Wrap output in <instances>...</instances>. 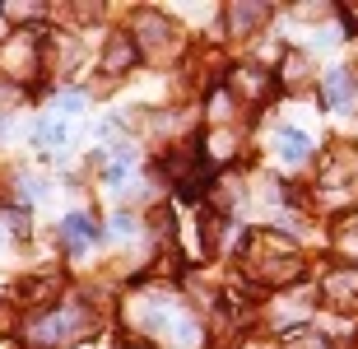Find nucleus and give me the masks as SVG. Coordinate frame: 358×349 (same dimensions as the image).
I'll return each mask as SVG.
<instances>
[{
    "mask_svg": "<svg viewBox=\"0 0 358 349\" xmlns=\"http://www.w3.org/2000/svg\"><path fill=\"white\" fill-rule=\"evenodd\" d=\"M242 275H247L252 284H261V289H284V284H298L307 275V261L289 238L261 229V233H247Z\"/></svg>",
    "mask_w": 358,
    "mask_h": 349,
    "instance_id": "nucleus-1",
    "label": "nucleus"
},
{
    "mask_svg": "<svg viewBox=\"0 0 358 349\" xmlns=\"http://www.w3.org/2000/svg\"><path fill=\"white\" fill-rule=\"evenodd\" d=\"M89 326H93V317L84 308H75V303H66V308H47L38 322H33V345L61 349V345H70V340H80Z\"/></svg>",
    "mask_w": 358,
    "mask_h": 349,
    "instance_id": "nucleus-2",
    "label": "nucleus"
},
{
    "mask_svg": "<svg viewBox=\"0 0 358 349\" xmlns=\"http://www.w3.org/2000/svg\"><path fill=\"white\" fill-rule=\"evenodd\" d=\"M38 70H42V28L10 33V42L0 47V75L28 84V80H38Z\"/></svg>",
    "mask_w": 358,
    "mask_h": 349,
    "instance_id": "nucleus-3",
    "label": "nucleus"
},
{
    "mask_svg": "<svg viewBox=\"0 0 358 349\" xmlns=\"http://www.w3.org/2000/svg\"><path fill=\"white\" fill-rule=\"evenodd\" d=\"M131 38H135V52H140V56L163 61V56H173V47H177V28L168 24L159 10H140V14H135Z\"/></svg>",
    "mask_w": 358,
    "mask_h": 349,
    "instance_id": "nucleus-4",
    "label": "nucleus"
},
{
    "mask_svg": "<svg viewBox=\"0 0 358 349\" xmlns=\"http://www.w3.org/2000/svg\"><path fill=\"white\" fill-rule=\"evenodd\" d=\"M228 89L233 98H242L247 108H261L270 94H275V75L266 66H233L228 70Z\"/></svg>",
    "mask_w": 358,
    "mask_h": 349,
    "instance_id": "nucleus-5",
    "label": "nucleus"
},
{
    "mask_svg": "<svg viewBox=\"0 0 358 349\" xmlns=\"http://www.w3.org/2000/svg\"><path fill=\"white\" fill-rule=\"evenodd\" d=\"M358 154L354 149H335L331 159L321 163V196L326 201H335V196H345L349 187H358Z\"/></svg>",
    "mask_w": 358,
    "mask_h": 349,
    "instance_id": "nucleus-6",
    "label": "nucleus"
},
{
    "mask_svg": "<svg viewBox=\"0 0 358 349\" xmlns=\"http://www.w3.org/2000/svg\"><path fill=\"white\" fill-rule=\"evenodd\" d=\"M224 19H228V33L233 38H252V33H261V24L270 19V5H228L224 10Z\"/></svg>",
    "mask_w": 358,
    "mask_h": 349,
    "instance_id": "nucleus-7",
    "label": "nucleus"
},
{
    "mask_svg": "<svg viewBox=\"0 0 358 349\" xmlns=\"http://www.w3.org/2000/svg\"><path fill=\"white\" fill-rule=\"evenodd\" d=\"M135 38L131 33H112V38H107V52H103V70L107 75H126V70L135 66Z\"/></svg>",
    "mask_w": 358,
    "mask_h": 349,
    "instance_id": "nucleus-8",
    "label": "nucleus"
},
{
    "mask_svg": "<svg viewBox=\"0 0 358 349\" xmlns=\"http://www.w3.org/2000/svg\"><path fill=\"white\" fill-rule=\"evenodd\" d=\"M326 298L335 308H358V270H335L326 280Z\"/></svg>",
    "mask_w": 358,
    "mask_h": 349,
    "instance_id": "nucleus-9",
    "label": "nucleus"
},
{
    "mask_svg": "<svg viewBox=\"0 0 358 349\" xmlns=\"http://www.w3.org/2000/svg\"><path fill=\"white\" fill-rule=\"evenodd\" d=\"M275 149L284 163H307L312 159V140H307L303 131H293V126H284V131H275Z\"/></svg>",
    "mask_w": 358,
    "mask_h": 349,
    "instance_id": "nucleus-10",
    "label": "nucleus"
},
{
    "mask_svg": "<svg viewBox=\"0 0 358 349\" xmlns=\"http://www.w3.org/2000/svg\"><path fill=\"white\" fill-rule=\"evenodd\" d=\"M321 98H326V108H345L349 98H354V70H331L326 80H321Z\"/></svg>",
    "mask_w": 358,
    "mask_h": 349,
    "instance_id": "nucleus-11",
    "label": "nucleus"
},
{
    "mask_svg": "<svg viewBox=\"0 0 358 349\" xmlns=\"http://www.w3.org/2000/svg\"><path fill=\"white\" fill-rule=\"evenodd\" d=\"M98 238V224H93L89 215H66L61 219V242H66L70 252H80L84 242H93Z\"/></svg>",
    "mask_w": 358,
    "mask_h": 349,
    "instance_id": "nucleus-12",
    "label": "nucleus"
},
{
    "mask_svg": "<svg viewBox=\"0 0 358 349\" xmlns=\"http://www.w3.org/2000/svg\"><path fill=\"white\" fill-rule=\"evenodd\" d=\"M56 298V280H47V275H38V280H24L19 284V303H52Z\"/></svg>",
    "mask_w": 358,
    "mask_h": 349,
    "instance_id": "nucleus-13",
    "label": "nucleus"
},
{
    "mask_svg": "<svg viewBox=\"0 0 358 349\" xmlns=\"http://www.w3.org/2000/svg\"><path fill=\"white\" fill-rule=\"evenodd\" d=\"M335 247H340L349 261H358V215L340 219V229H335Z\"/></svg>",
    "mask_w": 358,
    "mask_h": 349,
    "instance_id": "nucleus-14",
    "label": "nucleus"
},
{
    "mask_svg": "<svg viewBox=\"0 0 358 349\" xmlns=\"http://www.w3.org/2000/svg\"><path fill=\"white\" fill-rule=\"evenodd\" d=\"M284 84H289V89H303V84H307V56L303 52L284 56Z\"/></svg>",
    "mask_w": 358,
    "mask_h": 349,
    "instance_id": "nucleus-15",
    "label": "nucleus"
},
{
    "mask_svg": "<svg viewBox=\"0 0 358 349\" xmlns=\"http://www.w3.org/2000/svg\"><path fill=\"white\" fill-rule=\"evenodd\" d=\"M33 145H42V149H61V145H66V126H61V121H42L38 131H33Z\"/></svg>",
    "mask_w": 358,
    "mask_h": 349,
    "instance_id": "nucleus-16",
    "label": "nucleus"
},
{
    "mask_svg": "<svg viewBox=\"0 0 358 349\" xmlns=\"http://www.w3.org/2000/svg\"><path fill=\"white\" fill-rule=\"evenodd\" d=\"M5 19H38V14H47V5H5Z\"/></svg>",
    "mask_w": 358,
    "mask_h": 349,
    "instance_id": "nucleus-17",
    "label": "nucleus"
},
{
    "mask_svg": "<svg viewBox=\"0 0 358 349\" xmlns=\"http://www.w3.org/2000/svg\"><path fill=\"white\" fill-rule=\"evenodd\" d=\"M5 229H10L14 238H24V233H28V215H24V210H5Z\"/></svg>",
    "mask_w": 358,
    "mask_h": 349,
    "instance_id": "nucleus-18",
    "label": "nucleus"
},
{
    "mask_svg": "<svg viewBox=\"0 0 358 349\" xmlns=\"http://www.w3.org/2000/svg\"><path fill=\"white\" fill-rule=\"evenodd\" d=\"M284 349H331V345H326L321 336H289V345H284Z\"/></svg>",
    "mask_w": 358,
    "mask_h": 349,
    "instance_id": "nucleus-19",
    "label": "nucleus"
},
{
    "mask_svg": "<svg viewBox=\"0 0 358 349\" xmlns=\"http://www.w3.org/2000/svg\"><path fill=\"white\" fill-rule=\"evenodd\" d=\"M112 233H117V238H131L135 233V215H112Z\"/></svg>",
    "mask_w": 358,
    "mask_h": 349,
    "instance_id": "nucleus-20",
    "label": "nucleus"
},
{
    "mask_svg": "<svg viewBox=\"0 0 358 349\" xmlns=\"http://www.w3.org/2000/svg\"><path fill=\"white\" fill-rule=\"evenodd\" d=\"M61 108H66V112H80L84 98H80V94H66V98H61Z\"/></svg>",
    "mask_w": 358,
    "mask_h": 349,
    "instance_id": "nucleus-21",
    "label": "nucleus"
},
{
    "mask_svg": "<svg viewBox=\"0 0 358 349\" xmlns=\"http://www.w3.org/2000/svg\"><path fill=\"white\" fill-rule=\"evenodd\" d=\"M117 349H149V345H135V340H131V345H117Z\"/></svg>",
    "mask_w": 358,
    "mask_h": 349,
    "instance_id": "nucleus-22",
    "label": "nucleus"
},
{
    "mask_svg": "<svg viewBox=\"0 0 358 349\" xmlns=\"http://www.w3.org/2000/svg\"><path fill=\"white\" fill-rule=\"evenodd\" d=\"M354 349H358V345H354Z\"/></svg>",
    "mask_w": 358,
    "mask_h": 349,
    "instance_id": "nucleus-23",
    "label": "nucleus"
}]
</instances>
